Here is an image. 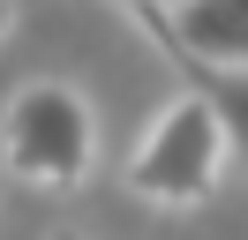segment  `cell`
<instances>
[{
  "instance_id": "cell-5",
  "label": "cell",
  "mask_w": 248,
  "mask_h": 240,
  "mask_svg": "<svg viewBox=\"0 0 248 240\" xmlns=\"http://www.w3.org/2000/svg\"><path fill=\"white\" fill-rule=\"evenodd\" d=\"M8 23H16V0H0V38H8Z\"/></svg>"
},
{
  "instance_id": "cell-1",
  "label": "cell",
  "mask_w": 248,
  "mask_h": 240,
  "mask_svg": "<svg viewBox=\"0 0 248 240\" xmlns=\"http://www.w3.org/2000/svg\"><path fill=\"white\" fill-rule=\"evenodd\" d=\"M226 120H218V105L203 98V90H181L173 105H158L151 128H143L136 158H128V188L143 195V203H203V195L218 188V173H226Z\"/></svg>"
},
{
  "instance_id": "cell-3",
  "label": "cell",
  "mask_w": 248,
  "mask_h": 240,
  "mask_svg": "<svg viewBox=\"0 0 248 240\" xmlns=\"http://www.w3.org/2000/svg\"><path fill=\"white\" fill-rule=\"evenodd\" d=\"M158 38L188 68H248V0H188L158 15Z\"/></svg>"
},
{
  "instance_id": "cell-2",
  "label": "cell",
  "mask_w": 248,
  "mask_h": 240,
  "mask_svg": "<svg viewBox=\"0 0 248 240\" xmlns=\"http://www.w3.org/2000/svg\"><path fill=\"white\" fill-rule=\"evenodd\" d=\"M0 143H8V165H16L31 188H76L91 173V105L68 83H23L8 98V120H0Z\"/></svg>"
},
{
  "instance_id": "cell-4",
  "label": "cell",
  "mask_w": 248,
  "mask_h": 240,
  "mask_svg": "<svg viewBox=\"0 0 248 240\" xmlns=\"http://www.w3.org/2000/svg\"><path fill=\"white\" fill-rule=\"evenodd\" d=\"M121 8H136V15H151V23H158V15H173V8H188V0H121Z\"/></svg>"
}]
</instances>
